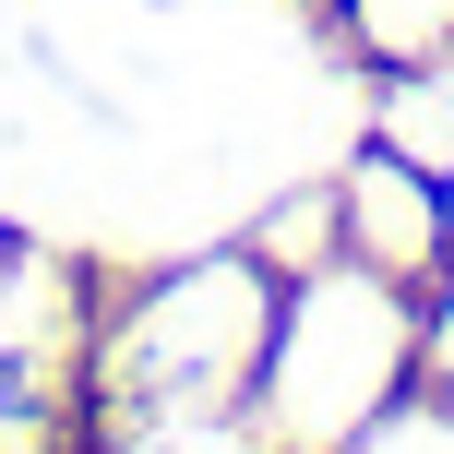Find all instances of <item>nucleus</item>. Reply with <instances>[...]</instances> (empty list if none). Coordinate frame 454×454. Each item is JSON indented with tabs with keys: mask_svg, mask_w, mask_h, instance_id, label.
Wrapping results in <instances>:
<instances>
[{
	"mask_svg": "<svg viewBox=\"0 0 454 454\" xmlns=\"http://www.w3.org/2000/svg\"><path fill=\"white\" fill-rule=\"evenodd\" d=\"M251 347H263V299H251V275H168L144 311H120L108 335V395L120 407H215V395H239Z\"/></svg>",
	"mask_w": 454,
	"mask_h": 454,
	"instance_id": "obj_1",
	"label": "nucleus"
}]
</instances>
